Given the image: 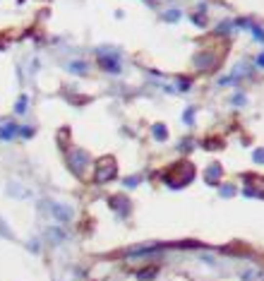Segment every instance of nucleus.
Instances as JSON below:
<instances>
[{
	"mask_svg": "<svg viewBox=\"0 0 264 281\" xmlns=\"http://www.w3.org/2000/svg\"><path fill=\"white\" fill-rule=\"evenodd\" d=\"M51 212H53V216L62 221V224H67V221H72L75 219V209L70 207V204H51Z\"/></svg>",
	"mask_w": 264,
	"mask_h": 281,
	"instance_id": "nucleus-4",
	"label": "nucleus"
},
{
	"mask_svg": "<svg viewBox=\"0 0 264 281\" xmlns=\"http://www.w3.org/2000/svg\"><path fill=\"white\" fill-rule=\"evenodd\" d=\"M67 161H70V169L75 171L77 175H82V171L87 166V154L80 151V149H72V151L67 154Z\"/></svg>",
	"mask_w": 264,
	"mask_h": 281,
	"instance_id": "nucleus-3",
	"label": "nucleus"
},
{
	"mask_svg": "<svg viewBox=\"0 0 264 281\" xmlns=\"http://www.w3.org/2000/svg\"><path fill=\"white\" fill-rule=\"evenodd\" d=\"M111 207H113V209H116L118 212V216H127V214H130V212H132V204H130V199H127V197H111Z\"/></svg>",
	"mask_w": 264,
	"mask_h": 281,
	"instance_id": "nucleus-5",
	"label": "nucleus"
},
{
	"mask_svg": "<svg viewBox=\"0 0 264 281\" xmlns=\"http://www.w3.org/2000/svg\"><path fill=\"white\" fill-rule=\"evenodd\" d=\"M257 63H260V65H262V67H264V53H262V56H260V60H257Z\"/></svg>",
	"mask_w": 264,
	"mask_h": 281,
	"instance_id": "nucleus-16",
	"label": "nucleus"
},
{
	"mask_svg": "<svg viewBox=\"0 0 264 281\" xmlns=\"http://www.w3.org/2000/svg\"><path fill=\"white\" fill-rule=\"evenodd\" d=\"M156 272H159V267H149V269H140V272H137V279H142V281L154 279V277H156Z\"/></svg>",
	"mask_w": 264,
	"mask_h": 281,
	"instance_id": "nucleus-8",
	"label": "nucleus"
},
{
	"mask_svg": "<svg viewBox=\"0 0 264 281\" xmlns=\"http://www.w3.org/2000/svg\"><path fill=\"white\" fill-rule=\"evenodd\" d=\"M161 175H163L166 185L183 188V185H187L190 180H195V166H192L190 161H176L173 166H168Z\"/></svg>",
	"mask_w": 264,
	"mask_h": 281,
	"instance_id": "nucleus-1",
	"label": "nucleus"
},
{
	"mask_svg": "<svg viewBox=\"0 0 264 281\" xmlns=\"http://www.w3.org/2000/svg\"><path fill=\"white\" fill-rule=\"evenodd\" d=\"M219 178H221V166L216 164V166H209V171H206V183H219Z\"/></svg>",
	"mask_w": 264,
	"mask_h": 281,
	"instance_id": "nucleus-7",
	"label": "nucleus"
},
{
	"mask_svg": "<svg viewBox=\"0 0 264 281\" xmlns=\"http://www.w3.org/2000/svg\"><path fill=\"white\" fill-rule=\"evenodd\" d=\"M15 111H17V113H24V111H27V96H22V99L17 101V106H15Z\"/></svg>",
	"mask_w": 264,
	"mask_h": 281,
	"instance_id": "nucleus-10",
	"label": "nucleus"
},
{
	"mask_svg": "<svg viewBox=\"0 0 264 281\" xmlns=\"http://www.w3.org/2000/svg\"><path fill=\"white\" fill-rule=\"evenodd\" d=\"M140 180H142L140 175H137V178L132 175V178H127V180H125V185H127V188H132V185H140Z\"/></svg>",
	"mask_w": 264,
	"mask_h": 281,
	"instance_id": "nucleus-11",
	"label": "nucleus"
},
{
	"mask_svg": "<svg viewBox=\"0 0 264 281\" xmlns=\"http://www.w3.org/2000/svg\"><path fill=\"white\" fill-rule=\"evenodd\" d=\"M255 159H257L260 164H264V149H257V151H255Z\"/></svg>",
	"mask_w": 264,
	"mask_h": 281,
	"instance_id": "nucleus-13",
	"label": "nucleus"
},
{
	"mask_svg": "<svg viewBox=\"0 0 264 281\" xmlns=\"http://www.w3.org/2000/svg\"><path fill=\"white\" fill-rule=\"evenodd\" d=\"M99 65L103 67V70H108V72H120V60L116 58H111L108 53H101L99 56Z\"/></svg>",
	"mask_w": 264,
	"mask_h": 281,
	"instance_id": "nucleus-6",
	"label": "nucleus"
},
{
	"mask_svg": "<svg viewBox=\"0 0 264 281\" xmlns=\"http://www.w3.org/2000/svg\"><path fill=\"white\" fill-rule=\"evenodd\" d=\"M154 137H159V140H166V137H168V130H166L161 123H156V125H154Z\"/></svg>",
	"mask_w": 264,
	"mask_h": 281,
	"instance_id": "nucleus-9",
	"label": "nucleus"
},
{
	"mask_svg": "<svg viewBox=\"0 0 264 281\" xmlns=\"http://www.w3.org/2000/svg\"><path fill=\"white\" fill-rule=\"evenodd\" d=\"M116 175H118V164L111 156H106V159H101L96 164V183H111Z\"/></svg>",
	"mask_w": 264,
	"mask_h": 281,
	"instance_id": "nucleus-2",
	"label": "nucleus"
},
{
	"mask_svg": "<svg viewBox=\"0 0 264 281\" xmlns=\"http://www.w3.org/2000/svg\"><path fill=\"white\" fill-rule=\"evenodd\" d=\"M51 236H53V240H65V233L62 231H48Z\"/></svg>",
	"mask_w": 264,
	"mask_h": 281,
	"instance_id": "nucleus-12",
	"label": "nucleus"
},
{
	"mask_svg": "<svg viewBox=\"0 0 264 281\" xmlns=\"http://www.w3.org/2000/svg\"><path fill=\"white\" fill-rule=\"evenodd\" d=\"M185 123H187V125H192V108H187V111H185Z\"/></svg>",
	"mask_w": 264,
	"mask_h": 281,
	"instance_id": "nucleus-14",
	"label": "nucleus"
},
{
	"mask_svg": "<svg viewBox=\"0 0 264 281\" xmlns=\"http://www.w3.org/2000/svg\"><path fill=\"white\" fill-rule=\"evenodd\" d=\"M178 17H180V12H168V15H166V20H171V22H173V20H178Z\"/></svg>",
	"mask_w": 264,
	"mask_h": 281,
	"instance_id": "nucleus-15",
	"label": "nucleus"
}]
</instances>
